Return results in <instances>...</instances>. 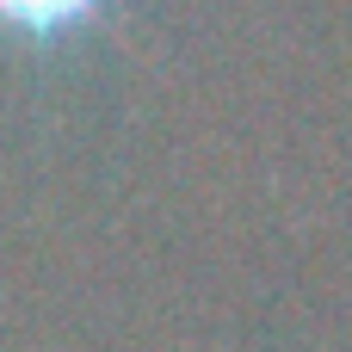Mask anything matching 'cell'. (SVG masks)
Here are the masks:
<instances>
[{"label":"cell","instance_id":"obj_1","mask_svg":"<svg viewBox=\"0 0 352 352\" xmlns=\"http://www.w3.org/2000/svg\"><path fill=\"white\" fill-rule=\"evenodd\" d=\"M99 6L105 0H0V31L31 37V43H50V37L80 31Z\"/></svg>","mask_w":352,"mask_h":352}]
</instances>
